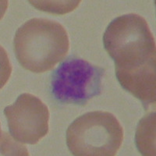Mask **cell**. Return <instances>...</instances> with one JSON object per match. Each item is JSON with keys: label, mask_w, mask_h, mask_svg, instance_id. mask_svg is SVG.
<instances>
[{"label": "cell", "mask_w": 156, "mask_h": 156, "mask_svg": "<svg viewBox=\"0 0 156 156\" xmlns=\"http://www.w3.org/2000/svg\"><path fill=\"white\" fill-rule=\"evenodd\" d=\"M14 52L24 69L39 73L51 69L67 55V32L58 22L33 18L19 27L13 40Z\"/></svg>", "instance_id": "6da1fadb"}, {"label": "cell", "mask_w": 156, "mask_h": 156, "mask_svg": "<svg viewBox=\"0 0 156 156\" xmlns=\"http://www.w3.org/2000/svg\"><path fill=\"white\" fill-rule=\"evenodd\" d=\"M105 50L115 71H130L155 62V42L146 20L138 14L119 16L103 35Z\"/></svg>", "instance_id": "7a4b0ae2"}, {"label": "cell", "mask_w": 156, "mask_h": 156, "mask_svg": "<svg viewBox=\"0 0 156 156\" xmlns=\"http://www.w3.org/2000/svg\"><path fill=\"white\" fill-rule=\"evenodd\" d=\"M66 136L73 155L113 156L122 144L123 129L113 114L94 111L72 122Z\"/></svg>", "instance_id": "3957f363"}, {"label": "cell", "mask_w": 156, "mask_h": 156, "mask_svg": "<svg viewBox=\"0 0 156 156\" xmlns=\"http://www.w3.org/2000/svg\"><path fill=\"white\" fill-rule=\"evenodd\" d=\"M104 71L84 59L69 57L52 73L51 94L62 104L86 105L101 93Z\"/></svg>", "instance_id": "277c9868"}, {"label": "cell", "mask_w": 156, "mask_h": 156, "mask_svg": "<svg viewBox=\"0 0 156 156\" xmlns=\"http://www.w3.org/2000/svg\"><path fill=\"white\" fill-rule=\"evenodd\" d=\"M9 133L22 144H35L48 132L49 111L38 98L23 93L4 109Z\"/></svg>", "instance_id": "5b68a950"}, {"label": "cell", "mask_w": 156, "mask_h": 156, "mask_svg": "<svg viewBox=\"0 0 156 156\" xmlns=\"http://www.w3.org/2000/svg\"><path fill=\"white\" fill-rule=\"evenodd\" d=\"M135 143L143 155H155V112L143 117L139 122Z\"/></svg>", "instance_id": "8992f818"}, {"label": "cell", "mask_w": 156, "mask_h": 156, "mask_svg": "<svg viewBox=\"0 0 156 156\" xmlns=\"http://www.w3.org/2000/svg\"><path fill=\"white\" fill-rule=\"evenodd\" d=\"M39 10L63 15L74 10L80 1H29Z\"/></svg>", "instance_id": "52a82bcc"}]
</instances>
